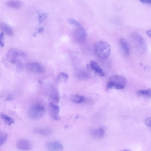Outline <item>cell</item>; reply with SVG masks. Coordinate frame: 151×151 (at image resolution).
I'll return each mask as SVG.
<instances>
[{"instance_id":"obj_16","label":"cell","mask_w":151,"mask_h":151,"mask_svg":"<svg viewBox=\"0 0 151 151\" xmlns=\"http://www.w3.org/2000/svg\"><path fill=\"white\" fill-rule=\"evenodd\" d=\"M51 99L54 102L58 103L60 100V95L58 91L54 87L51 88L50 92Z\"/></svg>"},{"instance_id":"obj_2","label":"cell","mask_w":151,"mask_h":151,"mask_svg":"<svg viewBox=\"0 0 151 151\" xmlns=\"http://www.w3.org/2000/svg\"><path fill=\"white\" fill-rule=\"evenodd\" d=\"M45 112V109L43 106L40 104H35L30 108L28 116L32 119H39L44 116Z\"/></svg>"},{"instance_id":"obj_21","label":"cell","mask_w":151,"mask_h":151,"mask_svg":"<svg viewBox=\"0 0 151 151\" xmlns=\"http://www.w3.org/2000/svg\"><path fill=\"white\" fill-rule=\"evenodd\" d=\"M68 74L63 72L60 73L57 76V81L59 82L66 83L68 81Z\"/></svg>"},{"instance_id":"obj_17","label":"cell","mask_w":151,"mask_h":151,"mask_svg":"<svg viewBox=\"0 0 151 151\" xmlns=\"http://www.w3.org/2000/svg\"><path fill=\"white\" fill-rule=\"evenodd\" d=\"M0 117L9 126L14 122V121L13 118L3 113L0 112Z\"/></svg>"},{"instance_id":"obj_31","label":"cell","mask_w":151,"mask_h":151,"mask_svg":"<svg viewBox=\"0 0 151 151\" xmlns=\"http://www.w3.org/2000/svg\"><path fill=\"white\" fill-rule=\"evenodd\" d=\"M147 35L150 37H151V30H147Z\"/></svg>"},{"instance_id":"obj_8","label":"cell","mask_w":151,"mask_h":151,"mask_svg":"<svg viewBox=\"0 0 151 151\" xmlns=\"http://www.w3.org/2000/svg\"><path fill=\"white\" fill-rule=\"evenodd\" d=\"M46 147L48 151H62L63 145L58 141H51L47 143Z\"/></svg>"},{"instance_id":"obj_18","label":"cell","mask_w":151,"mask_h":151,"mask_svg":"<svg viewBox=\"0 0 151 151\" xmlns=\"http://www.w3.org/2000/svg\"><path fill=\"white\" fill-rule=\"evenodd\" d=\"M7 5L10 7L15 9H20L22 6L21 1L18 0H10L6 3Z\"/></svg>"},{"instance_id":"obj_25","label":"cell","mask_w":151,"mask_h":151,"mask_svg":"<svg viewBox=\"0 0 151 151\" xmlns=\"http://www.w3.org/2000/svg\"><path fill=\"white\" fill-rule=\"evenodd\" d=\"M15 64H16L17 70V71H21L23 68V64L22 62L19 60H17Z\"/></svg>"},{"instance_id":"obj_19","label":"cell","mask_w":151,"mask_h":151,"mask_svg":"<svg viewBox=\"0 0 151 151\" xmlns=\"http://www.w3.org/2000/svg\"><path fill=\"white\" fill-rule=\"evenodd\" d=\"M124 85L116 83L112 81H109L108 82L106 90H109L111 89L114 88H115L119 90L123 89L124 87Z\"/></svg>"},{"instance_id":"obj_20","label":"cell","mask_w":151,"mask_h":151,"mask_svg":"<svg viewBox=\"0 0 151 151\" xmlns=\"http://www.w3.org/2000/svg\"><path fill=\"white\" fill-rule=\"evenodd\" d=\"M71 101L75 103L80 104L83 102L85 100L84 97L77 94L71 95L70 97Z\"/></svg>"},{"instance_id":"obj_10","label":"cell","mask_w":151,"mask_h":151,"mask_svg":"<svg viewBox=\"0 0 151 151\" xmlns=\"http://www.w3.org/2000/svg\"><path fill=\"white\" fill-rule=\"evenodd\" d=\"M17 147L19 150L28 151L31 149L32 145L31 142L28 140L21 139L17 141Z\"/></svg>"},{"instance_id":"obj_15","label":"cell","mask_w":151,"mask_h":151,"mask_svg":"<svg viewBox=\"0 0 151 151\" xmlns=\"http://www.w3.org/2000/svg\"><path fill=\"white\" fill-rule=\"evenodd\" d=\"M119 43L124 54L126 55H129L130 51L129 45L127 41L124 39H120Z\"/></svg>"},{"instance_id":"obj_24","label":"cell","mask_w":151,"mask_h":151,"mask_svg":"<svg viewBox=\"0 0 151 151\" xmlns=\"http://www.w3.org/2000/svg\"><path fill=\"white\" fill-rule=\"evenodd\" d=\"M68 21L69 24L75 26L76 27L81 25L78 22L73 18H70L68 19Z\"/></svg>"},{"instance_id":"obj_6","label":"cell","mask_w":151,"mask_h":151,"mask_svg":"<svg viewBox=\"0 0 151 151\" xmlns=\"http://www.w3.org/2000/svg\"><path fill=\"white\" fill-rule=\"evenodd\" d=\"M86 31L81 25L76 27L75 31V36L78 42L79 43L84 42L86 40Z\"/></svg>"},{"instance_id":"obj_22","label":"cell","mask_w":151,"mask_h":151,"mask_svg":"<svg viewBox=\"0 0 151 151\" xmlns=\"http://www.w3.org/2000/svg\"><path fill=\"white\" fill-rule=\"evenodd\" d=\"M8 137L7 134L5 132H0V147L6 142Z\"/></svg>"},{"instance_id":"obj_7","label":"cell","mask_w":151,"mask_h":151,"mask_svg":"<svg viewBox=\"0 0 151 151\" xmlns=\"http://www.w3.org/2000/svg\"><path fill=\"white\" fill-rule=\"evenodd\" d=\"M50 114L51 117L54 120H58L60 119L59 113L60 107L58 105L50 103L49 106Z\"/></svg>"},{"instance_id":"obj_32","label":"cell","mask_w":151,"mask_h":151,"mask_svg":"<svg viewBox=\"0 0 151 151\" xmlns=\"http://www.w3.org/2000/svg\"><path fill=\"white\" fill-rule=\"evenodd\" d=\"M122 151H131V150H130L127 149L124 150Z\"/></svg>"},{"instance_id":"obj_23","label":"cell","mask_w":151,"mask_h":151,"mask_svg":"<svg viewBox=\"0 0 151 151\" xmlns=\"http://www.w3.org/2000/svg\"><path fill=\"white\" fill-rule=\"evenodd\" d=\"M137 93L139 95L150 97L151 90L150 88L146 90H138L137 91Z\"/></svg>"},{"instance_id":"obj_29","label":"cell","mask_w":151,"mask_h":151,"mask_svg":"<svg viewBox=\"0 0 151 151\" xmlns=\"http://www.w3.org/2000/svg\"><path fill=\"white\" fill-rule=\"evenodd\" d=\"M140 1L142 3L145 4H150L151 3V0H141Z\"/></svg>"},{"instance_id":"obj_4","label":"cell","mask_w":151,"mask_h":151,"mask_svg":"<svg viewBox=\"0 0 151 151\" xmlns=\"http://www.w3.org/2000/svg\"><path fill=\"white\" fill-rule=\"evenodd\" d=\"M27 56L26 53L19 50L12 48L10 49L6 54L7 60L12 64H15L19 57L25 58Z\"/></svg>"},{"instance_id":"obj_11","label":"cell","mask_w":151,"mask_h":151,"mask_svg":"<svg viewBox=\"0 0 151 151\" xmlns=\"http://www.w3.org/2000/svg\"><path fill=\"white\" fill-rule=\"evenodd\" d=\"M89 65L91 68L100 76H104L103 71L96 62L91 60L90 61Z\"/></svg>"},{"instance_id":"obj_3","label":"cell","mask_w":151,"mask_h":151,"mask_svg":"<svg viewBox=\"0 0 151 151\" xmlns=\"http://www.w3.org/2000/svg\"><path fill=\"white\" fill-rule=\"evenodd\" d=\"M131 38L135 46L140 53L144 54L146 52V42L140 34L137 32H133L131 35Z\"/></svg>"},{"instance_id":"obj_28","label":"cell","mask_w":151,"mask_h":151,"mask_svg":"<svg viewBox=\"0 0 151 151\" xmlns=\"http://www.w3.org/2000/svg\"><path fill=\"white\" fill-rule=\"evenodd\" d=\"M145 124L149 127H151V119L150 117H147L145 120Z\"/></svg>"},{"instance_id":"obj_9","label":"cell","mask_w":151,"mask_h":151,"mask_svg":"<svg viewBox=\"0 0 151 151\" xmlns=\"http://www.w3.org/2000/svg\"><path fill=\"white\" fill-rule=\"evenodd\" d=\"M106 130V127L101 126L97 129L91 130L90 131V134L94 138L101 139L104 137Z\"/></svg>"},{"instance_id":"obj_27","label":"cell","mask_w":151,"mask_h":151,"mask_svg":"<svg viewBox=\"0 0 151 151\" xmlns=\"http://www.w3.org/2000/svg\"><path fill=\"white\" fill-rule=\"evenodd\" d=\"M4 34L3 32L0 33V45L3 47L4 46Z\"/></svg>"},{"instance_id":"obj_12","label":"cell","mask_w":151,"mask_h":151,"mask_svg":"<svg viewBox=\"0 0 151 151\" xmlns=\"http://www.w3.org/2000/svg\"><path fill=\"white\" fill-rule=\"evenodd\" d=\"M0 29L9 36L13 35L14 32L12 27L4 22L0 21Z\"/></svg>"},{"instance_id":"obj_5","label":"cell","mask_w":151,"mask_h":151,"mask_svg":"<svg viewBox=\"0 0 151 151\" xmlns=\"http://www.w3.org/2000/svg\"><path fill=\"white\" fill-rule=\"evenodd\" d=\"M25 67L28 71L36 73H42L45 71V69L43 65L37 62L28 63L26 64Z\"/></svg>"},{"instance_id":"obj_26","label":"cell","mask_w":151,"mask_h":151,"mask_svg":"<svg viewBox=\"0 0 151 151\" xmlns=\"http://www.w3.org/2000/svg\"><path fill=\"white\" fill-rule=\"evenodd\" d=\"M47 17V14L46 13H43L39 15V21L40 23L43 22L46 19Z\"/></svg>"},{"instance_id":"obj_30","label":"cell","mask_w":151,"mask_h":151,"mask_svg":"<svg viewBox=\"0 0 151 151\" xmlns=\"http://www.w3.org/2000/svg\"><path fill=\"white\" fill-rule=\"evenodd\" d=\"M44 31V28L42 27H40L39 28L37 31V33H41L42 32Z\"/></svg>"},{"instance_id":"obj_14","label":"cell","mask_w":151,"mask_h":151,"mask_svg":"<svg viewBox=\"0 0 151 151\" xmlns=\"http://www.w3.org/2000/svg\"><path fill=\"white\" fill-rule=\"evenodd\" d=\"M109 81L125 86L126 83L125 78L123 76L119 75H114L111 77Z\"/></svg>"},{"instance_id":"obj_1","label":"cell","mask_w":151,"mask_h":151,"mask_svg":"<svg viewBox=\"0 0 151 151\" xmlns=\"http://www.w3.org/2000/svg\"><path fill=\"white\" fill-rule=\"evenodd\" d=\"M93 50L96 55L102 59H105L109 57L111 52L109 44L102 40L96 41L94 44Z\"/></svg>"},{"instance_id":"obj_13","label":"cell","mask_w":151,"mask_h":151,"mask_svg":"<svg viewBox=\"0 0 151 151\" xmlns=\"http://www.w3.org/2000/svg\"><path fill=\"white\" fill-rule=\"evenodd\" d=\"M34 132L43 136H48L51 134L52 130L49 128H37L34 129Z\"/></svg>"}]
</instances>
